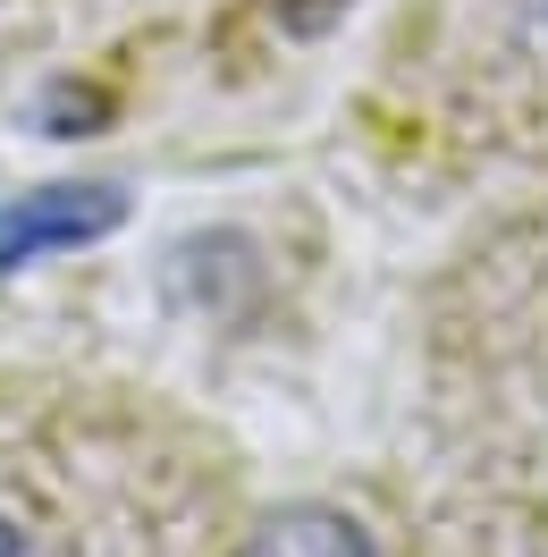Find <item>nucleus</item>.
I'll use <instances>...</instances> for the list:
<instances>
[{
  "mask_svg": "<svg viewBox=\"0 0 548 557\" xmlns=\"http://www.w3.org/2000/svg\"><path fill=\"white\" fill-rule=\"evenodd\" d=\"M127 220L119 186H35V195H9L0 203V271H26L42 253H68V245H102Z\"/></svg>",
  "mask_w": 548,
  "mask_h": 557,
  "instance_id": "f257e3e1",
  "label": "nucleus"
},
{
  "mask_svg": "<svg viewBox=\"0 0 548 557\" xmlns=\"http://www.w3.org/2000/svg\"><path fill=\"white\" fill-rule=\"evenodd\" d=\"M237 557H379V541L346 507H278L245 532Z\"/></svg>",
  "mask_w": 548,
  "mask_h": 557,
  "instance_id": "f03ea898",
  "label": "nucleus"
},
{
  "mask_svg": "<svg viewBox=\"0 0 548 557\" xmlns=\"http://www.w3.org/2000/svg\"><path fill=\"white\" fill-rule=\"evenodd\" d=\"M278 17H287V26H329V17H338L346 0H271Z\"/></svg>",
  "mask_w": 548,
  "mask_h": 557,
  "instance_id": "7ed1b4c3",
  "label": "nucleus"
},
{
  "mask_svg": "<svg viewBox=\"0 0 548 557\" xmlns=\"http://www.w3.org/2000/svg\"><path fill=\"white\" fill-rule=\"evenodd\" d=\"M0 557H42V549H35V532H26V523L0 516Z\"/></svg>",
  "mask_w": 548,
  "mask_h": 557,
  "instance_id": "20e7f679",
  "label": "nucleus"
}]
</instances>
